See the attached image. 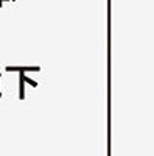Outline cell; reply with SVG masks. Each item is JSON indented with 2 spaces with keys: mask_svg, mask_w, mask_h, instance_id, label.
Instances as JSON below:
<instances>
[{
  "mask_svg": "<svg viewBox=\"0 0 154 156\" xmlns=\"http://www.w3.org/2000/svg\"><path fill=\"white\" fill-rule=\"evenodd\" d=\"M23 81H25V83H28V84H31L33 87H37V81L31 80V78H30V76H27V75H25V78H23Z\"/></svg>",
  "mask_w": 154,
  "mask_h": 156,
  "instance_id": "obj_3",
  "label": "cell"
},
{
  "mask_svg": "<svg viewBox=\"0 0 154 156\" xmlns=\"http://www.w3.org/2000/svg\"><path fill=\"white\" fill-rule=\"evenodd\" d=\"M25 73L19 72V100H25Z\"/></svg>",
  "mask_w": 154,
  "mask_h": 156,
  "instance_id": "obj_2",
  "label": "cell"
},
{
  "mask_svg": "<svg viewBox=\"0 0 154 156\" xmlns=\"http://www.w3.org/2000/svg\"><path fill=\"white\" fill-rule=\"evenodd\" d=\"M0 98H2V92H0Z\"/></svg>",
  "mask_w": 154,
  "mask_h": 156,
  "instance_id": "obj_4",
  "label": "cell"
},
{
  "mask_svg": "<svg viewBox=\"0 0 154 156\" xmlns=\"http://www.w3.org/2000/svg\"><path fill=\"white\" fill-rule=\"evenodd\" d=\"M0 78H2V73H0Z\"/></svg>",
  "mask_w": 154,
  "mask_h": 156,
  "instance_id": "obj_5",
  "label": "cell"
},
{
  "mask_svg": "<svg viewBox=\"0 0 154 156\" xmlns=\"http://www.w3.org/2000/svg\"><path fill=\"white\" fill-rule=\"evenodd\" d=\"M6 72H23V73H27V72H39L41 70V66H6L5 67Z\"/></svg>",
  "mask_w": 154,
  "mask_h": 156,
  "instance_id": "obj_1",
  "label": "cell"
}]
</instances>
